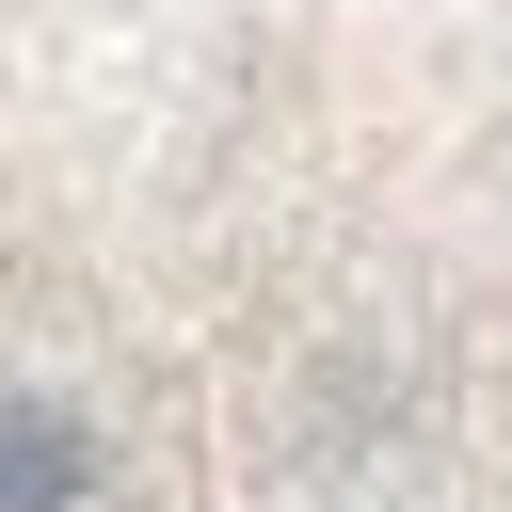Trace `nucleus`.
<instances>
[{"mask_svg":"<svg viewBox=\"0 0 512 512\" xmlns=\"http://www.w3.org/2000/svg\"><path fill=\"white\" fill-rule=\"evenodd\" d=\"M512 496V0H0V512Z\"/></svg>","mask_w":512,"mask_h":512,"instance_id":"nucleus-1","label":"nucleus"}]
</instances>
